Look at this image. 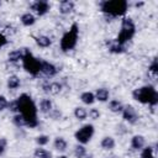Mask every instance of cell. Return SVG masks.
<instances>
[{
    "mask_svg": "<svg viewBox=\"0 0 158 158\" xmlns=\"http://www.w3.org/2000/svg\"><path fill=\"white\" fill-rule=\"evenodd\" d=\"M17 109H19V112L25 122H26V126L30 127V128H35L38 126V118H37V106L33 101V99L31 98V95L26 94V93H22L17 99Z\"/></svg>",
    "mask_w": 158,
    "mask_h": 158,
    "instance_id": "1",
    "label": "cell"
},
{
    "mask_svg": "<svg viewBox=\"0 0 158 158\" xmlns=\"http://www.w3.org/2000/svg\"><path fill=\"white\" fill-rule=\"evenodd\" d=\"M99 9L106 16L123 17L128 10V2L126 0H102L99 2Z\"/></svg>",
    "mask_w": 158,
    "mask_h": 158,
    "instance_id": "2",
    "label": "cell"
},
{
    "mask_svg": "<svg viewBox=\"0 0 158 158\" xmlns=\"http://www.w3.org/2000/svg\"><path fill=\"white\" fill-rule=\"evenodd\" d=\"M132 98L143 104L154 107L158 104V93L153 85H143L132 90Z\"/></svg>",
    "mask_w": 158,
    "mask_h": 158,
    "instance_id": "3",
    "label": "cell"
},
{
    "mask_svg": "<svg viewBox=\"0 0 158 158\" xmlns=\"http://www.w3.org/2000/svg\"><path fill=\"white\" fill-rule=\"evenodd\" d=\"M135 35H136V25H135L133 20L128 16H123L121 20V30L115 40L120 44L126 46V43L130 42Z\"/></svg>",
    "mask_w": 158,
    "mask_h": 158,
    "instance_id": "4",
    "label": "cell"
},
{
    "mask_svg": "<svg viewBox=\"0 0 158 158\" xmlns=\"http://www.w3.org/2000/svg\"><path fill=\"white\" fill-rule=\"evenodd\" d=\"M78 37H79V25L77 22H73L69 30L60 38L59 46H60L62 52H69L74 49L78 43Z\"/></svg>",
    "mask_w": 158,
    "mask_h": 158,
    "instance_id": "5",
    "label": "cell"
},
{
    "mask_svg": "<svg viewBox=\"0 0 158 158\" xmlns=\"http://www.w3.org/2000/svg\"><path fill=\"white\" fill-rule=\"evenodd\" d=\"M41 60L36 58L28 48H23V58H22V67L23 69L32 77H37L41 73Z\"/></svg>",
    "mask_w": 158,
    "mask_h": 158,
    "instance_id": "6",
    "label": "cell"
},
{
    "mask_svg": "<svg viewBox=\"0 0 158 158\" xmlns=\"http://www.w3.org/2000/svg\"><path fill=\"white\" fill-rule=\"evenodd\" d=\"M94 132H95V128H94V125L91 123H86L84 126H81L79 130L75 131L74 133V138L78 141V143L80 144H86L91 141L93 136H94Z\"/></svg>",
    "mask_w": 158,
    "mask_h": 158,
    "instance_id": "7",
    "label": "cell"
},
{
    "mask_svg": "<svg viewBox=\"0 0 158 158\" xmlns=\"http://www.w3.org/2000/svg\"><path fill=\"white\" fill-rule=\"evenodd\" d=\"M121 112H122V118H123L126 122H128L130 125H135V123H137L138 120H139V115H138L137 110H136L132 105H126V106H123V109H122Z\"/></svg>",
    "mask_w": 158,
    "mask_h": 158,
    "instance_id": "8",
    "label": "cell"
},
{
    "mask_svg": "<svg viewBox=\"0 0 158 158\" xmlns=\"http://www.w3.org/2000/svg\"><path fill=\"white\" fill-rule=\"evenodd\" d=\"M31 10H33L38 16H44L51 10V4L46 0H37L30 5Z\"/></svg>",
    "mask_w": 158,
    "mask_h": 158,
    "instance_id": "9",
    "label": "cell"
},
{
    "mask_svg": "<svg viewBox=\"0 0 158 158\" xmlns=\"http://www.w3.org/2000/svg\"><path fill=\"white\" fill-rule=\"evenodd\" d=\"M59 72V69L53 64V63H49L47 60H41V73L44 74L46 77H54L57 75Z\"/></svg>",
    "mask_w": 158,
    "mask_h": 158,
    "instance_id": "10",
    "label": "cell"
},
{
    "mask_svg": "<svg viewBox=\"0 0 158 158\" xmlns=\"http://www.w3.org/2000/svg\"><path fill=\"white\" fill-rule=\"evenodd\" d=\"M43 91L51 94V95H58L62 91V84L58 81H52V83H47L43 84Z\"/></svg>",
    "mask_w": 158,
    "mask_h": 158,
    "instance_id": "11",
    "label": "cell"
},
{
    "mask_svg": "<svg viewBox=\"0 0 158 158\" xmlns=\"http://www.w3.org/2000/svg\"><path fill=\"white\" fill-rule=\"evenodd\" d=\"M74 7H75L74 1H72V0H63V1L59 2L58 10H59V12L62 15H69L70 12H73Z\"/></svg>",
    "mask_w": 158,
    "mask_h": 158,
    "instance_id": "12",
    "label": "cell"
},
{
    "mask_svg": "<svg viewBox=\"0 0 158 158\" xmlns=\"http://www.w3.org/2000/svg\"><path fill=\"white\" fill-rule=\"evenodd\" d=\"M106 44H107V49H109L110 53L118 54V53H123L126 51V47L122 46V44H120L116 40H110V41L106 42Z\"/></svg>",
    "mask_w": 158,
    "mask_h": 158,
    "instance_id": "13",
    "label": "cell"
},
{
    "mask_svg": "<svg viewBox=\"0 0 158 158\" xmlns=\"http://www.w3.org/2000/svg\"><path fill=\"white\" fill-rule=\"evenodd\" d=\"M146 144V139L142 135H135L131 138V148L135 151H141Z\"/></svg>",
    "mask_w": 158,
    "mask_h": 158,
    "instance_id": "14",
    "label": "cell"
},
{
    "mask_svg": "<svg viewBox=\"0 0 158 158\" xmlns=\"http://www.w3.org/2000/svg\"><path fill=\"white\" fill-rule=\"evenodd\" d=\"M95 100H99L100 102H106L110 99V91L106 88H99L95 91Z\"/></svg>",
    "mask_w": 158,
    "mask_h": 158,
    "instance_id": "15",
    "label": "cell"
},
{
    "mask_svg": "<svg viewBox=\"0 0 158 158\" xmlns=\"http://www.w3.org/2000/svg\"><path fill=\"white\" fill-rule=\"evenodd\" d=\"M22 58H23V49H14L7 54V60L10 63H17L22 60Z\"/></svg>",
    "mask_w": 158,
    "mask_h": 158,
    "instance_id": "16",
    "label": "cell"
},
{
    "mask_svg": "<svg viewBox=\"0 0 158 158\" xmlns=\"http://www.w3.org/2000/svg\"><path fill=\"white\" fill-rule=\"evenodd\" d=\"M20 21H21V23H22L23 26L30 27V26L35 25V22H36V17H35V15L31 14V12H25V14L21 15Z\"/></svg>",
    "mask_w": 158,
    "mask_h": 158,
    "instance_id": "17",
    "label": "cell"
},
{
    "mask_svg": "<svg viewBox=\"0 0 158 158\" xmlns=\"http://www.w3.org/2000/svg\"><path fill=\"white\" fill-rule=\"evenodd\" d=\"M35 42L38 47L41 48H47L52 44V40L48 37V36H44V35H40V36H36L35 37Z\"/></svg>",
    "mask_w": 158,
    "mask_h": 158,
    "instance_id": "18",
    "label": "cell"
},
{
    "mask_svg": "<svg viewBox=\"0 0 158 158\" xmlns=\"http://www.w3.org/2000/svg\"><path fill=\"white\" fill-rule=\"evenodd\" d=\"M52 110H53V102H52V100L48 99V98L42 99L41 102H40V111L42 114H49Z\"/></svg>",
    "mask_w": 158,
    "mask_h": 158,
    "instance_id": "19",
    "label": "cell"
},
{
    "mask_svg": "<svg viewBox=\"0 0 158 158\" xmlns=\"http://www.w3.org/2000/svg\"><path fill=\"white\" fill-rule=\"evenodd\" d=\"M100 146H101V148H104V149H106V151H111V149L115 148L116 142H115L114 137H111V136H105V137L101 139Z\"/></svg>",
    "mask_w": 158,
    "mask_h": 158,
    "instance_id": "20",
    "label": "cell"
},
{
    "mask_svg": "<svg viewBox=\"0 0 158 158\" xmlns=\"http://www.w3.org/2000/svg\"><path fill=\"white\" fill-rule=\"evenodd\" d=\"M80 100L85 105H93L95 102V95L91 91H84L80 94Z\"/></svg>",
    "mask_w": 158,
    "mask_h": 158,
    "instance_id": "21",
    "label": "cell"
},
{
    "mask_svg": "<svg viewBox=\"0 0 158 158\" xmlns=\"http://www.w3.org/2000/svg\"><path fill=\"white\" fill-rule=\"evenodd\" d=\"M53 147L58 152H64L67 149V147H68V143L63 137H56L54 142H53Z\"/></svg>",
    "mask_w": 158,
    "mask_h": 158,
    "instance_id": "22",
    "label": "cell"
},
{
    "mask_svg": "<svg viewBox=\"0 0 158 158\" xmlns=\"http://www.w3.org/2000/svg\"><path fill=\"white\" fill-rule=\"evenodd\" d=\"M6 85H7L9 89L15 90V89H17V88L21 85V79H20L17 75H10V77L7 78Z\"/></svg>",
    "mask_w": 158,
    "mask_h": 158,
    "instance_id": "23",
    "label": "cell"
},
{
    "mask_svg": "<svg viewBox=\"0 0 158 158\" xmlns=\"http://www.w3.org/2000/svg\"><path fill=\"white\" fill-rule=\"evenodd\" d=\"M122 109H123V105H122V102L118 101L117 99H112V100L109 101V110H110L111 112L118 114V112L122 111Z\"/></svg>",
    "mask_w": 158,
    "mask_h": 158,
    "instance_id": "24",
    "label": "cell"
},
{
    "mask_svg": "<svg viewBox=\"0 0 158 158\" xmlns=\"http://www.w3.org/2000/svg\"><path fill=\"white\" fill-rule=\"evenodd\" d=\"M86 116H88V111H86L84 107H81V106H77V107L74 109V117H75L77 120H79V121H84V120L86 118Z\"/></svg>",
    "mask_w": 158,
    "mask_h": 158,
    "instance_id": "25",
    "label": "cell"
},
{
    "mask_svg": "<svg viewBox=\"0 0 158 158\" xmlns=\"http://www.w3.org/2000/svg\"><path fill=\"white\" fill-rule=\"evenodd\" d=\"M33 156H35V158H53L52 157V153L49 151H47L44 148H41V147H38V148L35 149Z\"/></svg>",
    "mask_w": 158,
    "mask_h": 158,
    "instance_id": "26",
    "label": "cell"
},
{
    "mask_svg": "<svg viewBox=\"0 0 158 158\" xmlns=\"http://www.w3.org/2000/svg\"><path fill=\"white\" fill-rule=\"evenodd\" d=\"M74 156H75V158H85L86 157V148L84 147V144L78 143L74 147Z\"/></svg>",
    "mask_w": 158,
    "mask_h": 158,
    "instance_id": "27",
    "label": "cell"
},
{
    "mask_svg": "<svg viewBox=\"0 0 158 158\" xmlns=\"http://www.w3.org/2000/svg\"><path fill=\"white\" fill-rule=\"evenodd\" d=\"M148 72L156 78L157 77V74H158V59L154 57L153 58V60H152V63L149 64V67H148Z\"/></svg>",
    "mask_w": 158,
    "mask_h": 158,
    "instance_id": "28",
    "label": "cell"
},
{
    "mask_svg": "<svg viewBox=\"0 0 158 158\" xmlns=\"http://www.w3.org/2000/svg\"><path fill=\"white\" fill-rule=\"evenodd\" d=\"M141 158H156L154 157V149L152 147H146V148H142V152H141Z\"/></svg>",
    "mask_w": 158,
    "mask_h": 158,
    "instance_id": "29",
    "label": "cell"
},
{
    "mask_svg": "<svg viewBox=\"0 0 158 158\" xmlns=\"http://www.w3.org/2000/svg\"><path fill=\"white\" fill-rule=\"evenodd\" d=\"M12 122H14V125L17 126V127L26 126V122H25L23 117H22L20 114H15V115H14V117H12Z\"/></svg>",
    "mask_w": 158,
    "mask_h": 158,
    "instance_id": "30",
    "label": "cell"
},
{
    "mask_svg": "<svg viewBox=\"0 0 158 158\" xmlns=\"http://www.w3.org/2000/svg\"><path fill=\"white\" fill-rule=\"evenodd\" d=\"M48 142H49V136H47V135H40V136L36 137V143H37L40 147L46 146Z\"/></svg>",
    "mask_w": 158,
    "mask_h": 158,
    "instance_id": "31",
    "label": "cell"
},
{
    "mask_svg": "<svg viewBox=\"0 0 158 158\" xmlns=\"http://www.w3.org/2000/svg\"><path fill=\"white\" fill-rule=\"evenodd\" d=\"M88 115H89V117H90V118H93V120H98V118L100 117V111H99V109L93 107V109H90V110H89Z\"/></svg>",
    "mask_w": 158,
    "mask_h": 158,
    "instance_id": "32",
    "label": "cell"
},
{
    "mask_svg": "<svg viewBox=\"0 0 158 158\" xmlns=\"http://www.w3.org/2000/svg\"><path fill=\"white\" fill-rule=\"evenodd\" d=\"M9 101L4 95H0V111H4L5 109H7Z\"/></svg>",
    "mask_w": 158,
    "mask_h": 158,
    "instance_id": "33",
    "label": "cell"
},
{
    "mask_svg": "<svg viewBox=\"0 0 158 158\" xmlns=\"http://www.w3.org/2000/svg\"><path fill=\"white\" fill-rule=\"evenodd\" d=\"M7 109H9L10 111H12V112H19V109H17V101H16V99L9 102Z\"/></svg>",
    "mask_w": 158,
    "mask_h": 158,
    "instance_id": "34",
    "label": "cell"
},
{
    "mask_svg": "<svg viewBox=\"0 0 158 158\" xmlns=\"http://www.w3.org/2000/svg\"><path fill=\"white\" fill-rule=\"evenodd\" d=\"M6 146H7V139L6 138H0V156L4 154Z\"/></svg>",
    "mask_w": 158,
    "mask_h": 158,
    "instance_id": "35",
    "label": "cell"
},
{
    "mask_svg": "<svg viewBox=\"0 0 158 158\" xmlns=\"http://www.w3.org/2000/svg\"><path fill=\"white\" fill-rule=\"evenodd\" d=\"M49 116H51L53 120H58V118L62 116V112H60L59 110H56V109H53V110L49 112Z\"/></svg>",
    "mask_w": 158,
    "mask_h": 158,
    "instance_id": "36",
    "label": "cell"
},
{
    "mask_svg": "<svg viewBox=\"0 0 158 158\" xmlns=\"http://www.w3.org/2000/svg\"><path fill=\"white\" fill-rule=\"evenodd\" d=\"M9 42V40L6 38V36L4 33H0V48H2L4 46H6Z\"/></svg>",
    "mask_w": 158,
    "mask_h": 158,
    "instance_id": "37",
    "label": "cell"
},
{
    "mask_svg": "<svg viewBox=\"0 0 158 158\" xmlns=\"http://www.w3.org/2000/svg\"><path fill=\"white\" fill-rule=\"evenodd\" d=\"M142 5H143V2H136V4H135L136 7H139V6H142Z\"/></svg>",
    "mask_w": 158,
    "mask_h": 158,
    "instance_id": "38",
    "label": "cell"
},
{
    "mask_svg": "<svg viewBox=\"0 0 158 158\" xmlns=\"http://www.w3.org/2000/svg\"><path fill=\"white\" fill-rule=\"evenodd\" d=\"M57 158H68V157H67V156H58Z\"/></svg>",
    "mask_w": 158,
    "mask_h": 158,
    "instance_id": "39",
    "label": "cell"
},
{
    "mask_svg": "<svg viewBox=\"0 0 158 158\" xmlns=\"http://www.w3.org/2000/svg\"><path fill=\"white\" fill-rule=\"evenodd\" d=\"M86 158H93V157H91V156H89V157H86Z\"/></svg>",
    "mask_w": 158,
    "mask_h": 158,
    "instance_id": "40",
    "label": "cell"
},
{
    "mask_svg": "<svg viewBox=\"0 0 158 158\" xmlns=\"http://www.w3.org/2000/svg\"><path fill=\"white\" fill-rule=\"evenodd\" d=\"M0 5H1V2H0Z\"/></svg>",
    "mask_w": 158,
    "mask_h": 158,
    "instance_id": "41",
    "label": "cell"
}]
</instances>
